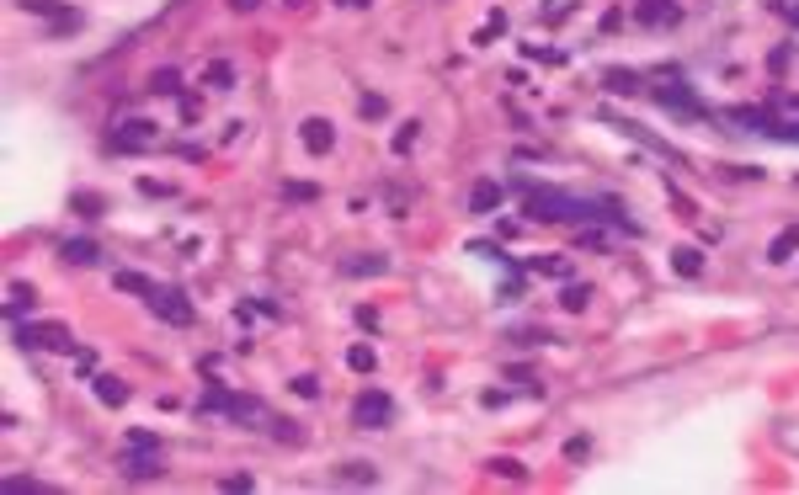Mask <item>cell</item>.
<instances>
[{
    "label": "cell",
    "mask_w": 799,
    "mask_h": 495,
    "mask_svg": "<svg viewBox=\"0 0 799 495\" xmlns=\"http://www.w3.org/2000/svg\"><path fill=\"white\" fill-rule=\"evenodd\" d=\"M528 219H539V224H565V219H597V213H592V203H581V197H565V192L544 187V192H533V197H528Z\"/></svg>",
    "instance_id": "1"
},
{
    "label": "cell",
    "mask_w": 799,
    "mask_h": 495,
    "mask_svg": "<svg viewBox=\"0 0 799 495\" xmlns=\"http://www.w3.org/2000/svg\"><path fill=\"white\" fill-rule=\"evenodd\" d=\"M395 421V400L384 395V389H363L357 400H352V427L357 432H384Z\"/></svg>",
    "instance_id": "2"
},
{
    "label": "cell",
    "mask_w": 799,
    "mask_h": 495,
    "mask_svg": "<svg viewBox=\"0 0 799 495\" xmlns=\"http://www.w3.org/2000/svg\"><path fill=\"white\" fill-rule=\"evenodd\" d=\"M144 304H149V315L155 320H165V325H192V304H187V293L181 288H149L144 293Z\"/></svg>",
    "instance_id": "3"
},
{
    "label": "cell",
    "mask_w": 799,
    "mask_h": 495,
    "mask_svg": "<svg viewBox=\"0 0 799 495\" xmlns=\"http://www.w3.org/2000/svg\"><path fill=\"white\" fill-rule=\"evenodd\" d=\"M16 341H21V347H37V352H75V336H69V325H59V320L21 325Z\"/></svg>",
    "instance_id": "4"
},
{
    "label": "cell",
    "mask_w": 799,
    "mask_h": 495,
    "mask_svg": "<svg viewBox=\"0 0 799 495\" xmlns=\"http://www.w3.org/2000/svg\"><path fill=\"white\" fill-rule=\"evenodd\" d=\"M149 144H160V128L144 123V117H128V123H117V133H112V149H123V155H139V149H149Z\"/></svg>",
    "instance_id": "5"
},
{
    "label": "cell",
    "mask_w": 799,
    "mask_h": 495,
    "mask_svg": "<svg viewBox=\"0 0 799 495\" xmlns=\"http://www.w3.org/2000/svg\"><path fill=\"white\" fill-rule=\"evenodd\" d=\"M16 5H21V11H32V16H48V21H53V32H75V27L85 21V16H80L75 5H64V0H16Z\"/></svg>",
    "instance_id": "6"
},
{
    "label": "cell",
    "mask_w": 799,
    "mask_h": 495,
    "mask_svg": "<svg viewBox=\"0 0 799 495\" xmlns=\"http://www.w3.org/2000/svg\"><path fill=\"white\" fill-rule=\"evenodd\" d=\"M123 475H128V480H160V475H165V459H160V448H128V459H123Z\"/></svg>",
    "instance_id": "7"
},
{
    "label": "cell",
    "mask_w": 799,
    "mask_h": 495,
    "mask_svg": "<svg viewBox=\"0 0 799 495\" xmlns=\"http://www.w3.org/2000/svg\"><path fill=\"white\" fill-rule=\"evenodd\" d=\"M299 139H304V149H309V155H325V149L336 144V128H331L325 117H304V128H299Z\"/></svg>",
    "instance_id": "8"
},
{
    "label": "cell",
    "mask_w": 799,
    "mask_h": 495,
    "mask_svg": "<svg viewBox=\"0 0 799 495\" xmlns=\"http://www.w3.org/2000/svg\"><path fill=\"white\" fill-rule=\"evenodd\" d=\"M501 208V181H475L469 187V213H491Z\"/></svg>",
    "instance_id": "9"
},
{
    "label": "cell",
    "mask_w": 799,
    "mask_h": 495,
    "mask_svg": "<svg viewBox=\"0 0 799 495\" xmlns=\"http://www.w3.org/2000/svg\"><path fill=\"white\" fill-rule=\"evenodd\" d=\"M91 384H96V400H101V405H128V395H133V389H128L123 379H112V373H96Z\"/></svg>",
    "instance_id": "10"
},
{
    "label": "cell",
    "mask_w": 799,
    "mask_h": 495,
    "mask_svg": "<svg viewBox=\"0 0 799 495\" xmlns=\"http://www.w3.org/2000/svg\"><path fill=\"white\" fill-rule=\"evenodd\" d=\"M795 251H799V224H789V229H779V235H773V245H768V261H773V267H784Z\"/></svg>",
    "instance_id": "11"
},
{
    "label": "cell",
    "mask_w": 799,
    "mask_h": 495,
    "mask_svg": "<svg viewBox=\"0 0 799 495\" xmlns=\"http://www.w3.org/2000/svg\"><path fill=\"white\" fill-rule=\"evenodd\" d=\"M635 16L651 21V27H667V21H677V5H672V0H640Z\"/></svg>",
    "instance_id": "12"
},
{
    "label": "cell",
    "mask_w": 799,
    "mask_h": 495,
    "mask_svg": "<svg viewBox=\"0 0 799 495\" xmlns=\"http://www.w3.org/2000/svg\"><path fill=\"white\" fill-rule=\"evenodd\" d=\"M59 256H64L69 267H96V240H64Z\"/></svg>",
    "instance_id": "13"
},
{
    "label": "cell",
    "mask_w": 799,
    "mask_h": 495,
    "mask_svg": "<svg viewBox=\"0 0 799 495\" xmlns=\"http://www.w3.org/2000/svg\"><path fill=\"white\" fill-rule=\"evenodd\" d=\"M661 96V107H677V112H688V117H699V101L688 96V85H667V91H656Z\"/></svg>",
    "instance_id": "14"
},
{
    "label": "cell",
    "mask_w": 799,
    "mask_h": 495,
    "mask_svg": "<svg viewBox=\"0 0 799 495\" xmlns=\"http://www.w3.org/2000/svg\"><path fill=\"white\" fill-rule=\"evenodd\" d=\"M341 272H352V277H368V272H373V277H379V272H389V256H352Z\"/></svg>",
    "instance_id": "15"
},
{
    "label": "cell",
    "mask_w": 799,
    "mask_h": 495,
    "mask_svg": "<svg viewBox=\"0 0 799 495\" xmlns=\"http://www.w3.org/2000/svg\"><path fill=\"white\" fill-rule=\"evenodd\" d=\"M27 304H37V293H32L27 283H11V299H5V315H11V320H21V315H27Z\"/></svg>",
    "instance_id": "16"
},
{
    "label": "cell",
    "mask_w": 799,
    "mask_h": 495,
    "mask_svg": "<svg viewBox=\"0 0 799 495\" xmlns=\"http://www.w3.org/2000/svg\"><path fill=\"white\" fill-rule=\"evenodd\" d=\"M672 267H677L683 277H699V272H704V256H699L693 245H683V251H672Z\"/></svg>",
    "instance_id": "17"
},
{
    "label": "cell",
    "mask_w": 799,
    "mask_h": 495,
    "mask_svg": "<svg viewBox=\"0 0 799 495\" xmlns=\"http://www.w3.org/2000/svg\"><path fill=\"white\" fill-rule=\"evenodd\" d=\"M101 208H107L101 192H75V213H80V219H101Z\"/></svg>",
    "instance_id": "18"
},
{
    "label": "cell",
    "mask_w": 799,
    "mask_h": 495,
    "mask_svg": "<svg viewBox=\"0 0 799 495\" xmlns=\"http://www.w3.org/2000/svg\"><path fill=\"white\" fill-rule=\"evenodd\" d=\"M336 480H347V485H379V469L373 464H347Z\"/></svg>",
    "instance_id": "19"
},
{
    "label": "cell",
    "mask_w": 799,
    "mask_h": 495,
    "mask_svg": "<svg viewBox=\"0 0 799 495\" xmlns=\"http://www.w3.org/2000/svg\"><path fill=\"white\" fill-rule=\"evenodd\" d=\"M373 363H379V357H373V347H363V341L347 352V368H352V373H373Z\"/></svg>",
    "instance_id": "20"
},
{
    "label": "cell",
    "mask_w": 799,
    "mask_h": 495,
    "mask_svg": "<svg viewBox=\"0 0 799 495\" xmlns=\"http://www.w3.org/2000/svg\"><path fill=\"white\" fill-rule=\"evenodd\" d=\"M149 91H155V96H176V91H181V85H176V69H155V75H149Z\"/></svg>",
    "instance_id": "21"
},
{
    "label": "cell",
    "mask_w": 799,
    "mask_h": 495,
    "mask_svg": "<svg viewBox=\"0 0 799 495\" xmlns=\"http://www.w3.org/2000/svg\"><path fill=\"white\" fill-rule=\"evenodd\" d=\"M5 491L11 495H53V485H43V480H21V475H11V480H5Z\"/></svg>",
    "instance_id": "22"
},
{
    "label": "cell",
    "mask_w": 799,
    "mask_h": 495,
    "mask_svg": "<svg viewBox=\"0 0 799 495\" xmlns=\"http://www.w3.org/2000/svg\"><path fill=\"white\" fill-rule=\"evenodd\" d=\"M112 283H117L123 293H149V288H155V283H149V277H139V272H117Z\"/></svg>",
    "instance_id": "23"
},
{
    "label": "cell",
    "mask_w": 799,
    "mask_h": 495,
    "mask_svg": "<svg viewBox=\"0 0 799 495\" xmlns=\"http://www.w3.org/2000/svg\"><path fill=\"white\" fill-rule=\"evenodd\" d=\"M587 304H592V288H581V283H571V288H565V309H571V315H581Z\"/></svg>",
    "instance_id": "24"
},
{
    "label": "cell",
    "mask_w": 799,
    "mask_h": 495,
    "mask_svg": "<svg viewBox=\"0 0 799 495\" xmlns=\"http://www.w3.org/2000/svg\"><path fill=\"white\" fill-rule=\"evenodd\" d=\"M491 475H501V480H528V469H523L517 459H491Z\"/></svg>",
    "instance_id": "25"
},
{
    "label": "cell",
    "mask_w": 799,
    "mask_h": 495,
    "mask_svg": "<svg viewBox=\"0 0 799 495\" xmlns=\"http://www.w3.org/2000/svg\"><path fill=\"white\" fill-rule=\"evenodd\" d=\"M208 85H213V91H229V85H235V69H229V64H213V69H208Z\"/></svg>",
    "instance_id": "26"
},
{
    "label": "cell",
    "mask_w": 799,
    "mask_h": 495,
    "mask_svg": "<svg viewBox=\"0 0 799 495\" xmlns=\"http://www.w3.org/2000/svg\"><path fill=\"white\" fill-rule=\"evenodd\" d=\"M416 133H421V123H400V133H395V155H405V149L416 144Z\"/></svg>",
    "instance_id": "27"
},
{
    "label": "cell",
    "mask_w": 799,
    "mask_h": 495,
    "mask_svg": "<svg viewBox=\"0 0 799 495\" xmlns=\"http://www.w3.org/2000/svg\"><path fill=\"white\" fill-rule=\"evenodd\" d=\"M283 192H288V197H293V203H309V197H315V187H309V181H288V187H283Z\"/></svg>",
    "instance_id": "28"
},
{
    "label": "cell",
    "mask_w": 799,
    "mask_h": 495,
    "mask_svg": "<svg viewBox=\"0 0 799 495\" xmlns=\"http://www.w3.org/2000/svg\"><path fill=\"white\" fill-rule=\"evenodd\" d=\"M608 85H613V91H635L640 80H635V75H624V69H613V75H608Z\"/></svg>",
    "instance_id": "29"
},
{
    "label": "cell",
    "mask_w": 799,
    "mask_h": 495,
    "mask_svg": "<svg viewBox=\"0 0 799 495\" xmlns=\"http://www.w3.org/2000/svg\"><path fill=\"white\" fill-rule=\"evenodd\" d=\"M293 395H304V400H315V395H320V384H315V379L304 373V379H293Z\"/></svg>",
    "instance_id": "30"
},
{
    "label": "cell",
    "mask_w": 799,
    "mask_h": 495,
    "mask_svg": "<svg viewBox=\"0 0 799 495\" xmlns=\"http://www.w3.org/2000/svg\"><path fill=\"white\" fill-rule=\"evenodd\" d=\"M128 448H160V437L155 432H128Z\"/></svg>",
    "instance_id": "31"
},
{
    "label": "cell",
    "mask_w": 799,
    "mask_h": 495,
    "mask_svg": "<svg viewBox=\"0 0 799 495\" xmlns=\"http://www.w3.org/2000/svg\"><path fill=\"white\" fill-rule=\"evenodd\" d=\"M587 453H592V443H587V437H571V443H565V459H587Z\"/></svg>",
    "instance_id": "32"
},
{
    "label": "cell",
    "mask_w": 799,
    "mask_h": 495,
    "mask_svg": "<svg viewBox=\"0 0 799 495\" xmlns=\"http://www.w3.org/2000/svg\"><path fill=\"white\" fill-rule=\"evenodd\" d=\"M363 117H384V96H363Z\"/></svg>",
    "instance_id": "33"
},
{
    "label": "cell",
    "mask_w": 799,
    "mask_h": 495,
    "mask_svg": "<svg viewBox=\"0 0 799 495\" xmlns=\"http://www.w3.org/2000/svg\"><path fill=\"white\" fill-rule=\"evenodd\" d=\"M533 272H549V277H565L571 267H565V261H533Z\"/></svg>",
    "instance_id": "34"
},
{
    "label": "cell",
    "mask_w": 799,
    "mask_h": 495,
    "mask_svg": "<svg viewBox=\"0 0 799 495\" xmlns=\"http://www.w3.org/2000/svg\"><path fill=\"white\" fill-rule=\"evenodd\" d=\"M261 0H229V11H256Z\"/></svg>",
    "instance_id": "35"
},
{
    "label": "cell",
    "mask_w": 799,
    "mask_h": 495,
    "mask_svg": "<svg viewBox=\"0 0 799 495\" xmlns=\"http://www.w3.org/2000/svg\"><path fill=\"white\" fill-rule=\"evenodd\" d=\"M341 5H368V0H341Z\"/></svg>",
    "instance_id": "36"
}]
</instances>
